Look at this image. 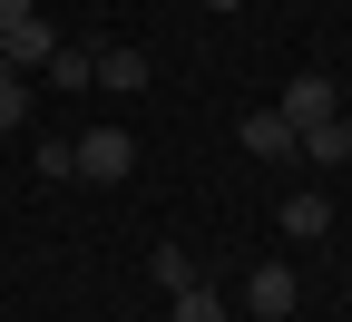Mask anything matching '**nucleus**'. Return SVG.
Wrapping results in <instances>:
<instances>
[{"label":"nucleus","mask_w":352,"mask_h":322,"mask_svg":"<svg viewBox=\"0 0 352 322\" xmlns=\"http://www.w3.org/2000/svg\"><path fill=\"white\" fill-rule=\"evenodd\" d=\"M88 88H118V98H138L147 88V49H98V78Z\"/></svg>","instance_id":"obj_7"},{"label":"nucleus","mask_w":352,"mask_h":322,"mask_svg":"<svg viewBox=\"0 0 352 322\" xmlns=\"http://www.w3.org/2000/svg\"><path fill=\"white\" fill-rule=\"evenodd\" d=\"M206 10H215V20H226V10H245V0H206Z\"/></svg>","instance_id":"obj_13"},{"label":"nucleus","mask_w":352,"mask_h":322,"mask_svg":"<svg viewBox=\"0 0 352 322\" xmlns=\"http://www.w3.org/2000/svg\"><path fill=\"white\" fill-rule=\"evenodd\" d=\"M69 157H78L88 186H127V176H138V137L127 127H88V137H69Z\"/></svg>","instance_id":"obj_1"},{"label":"nucleus","mask_w":352,"mask_h":322,"mask_svg":"<svg viewBox=\"0 0 352 322\" xmlns=\"http://www.w3.org/2000/svg\"><path fill=\"white\" fill-rule=\"evenodd\" d=\"M294 157H303V166H352V137H342V117L303 127V137H294Z\"/></svg>","instance_id":"obj_6"},{"label":"nucleus","mask_w":352,"mask_h":322,"mask_svg":"<svg viewBox=\"0 0 352 322\" xmlns=\"http://www.w3.org/2000/svg\"><path fill=\"white\" fill-rule=\"evenodd\" d=\"M284 235H294V244H303V235H333V196H314V186L284 196Z\"/></svg>","instance_id":"obj_8"},{"label":"nucleus","mask_w":352,"mask_h":322,"mask_svg":"<svg viewBox=\"0 0 352 322\" xmlns=\"http://www.w3.org/2000/svg\"><path fill=\"white\" fill-rule=\"evenodd\" d=\"M147 273H157V293H186V284H196V254H186V244H157Z\"/></svg>","instance_id":"obj_9"},{"label":"nucleus","mask_w":352,"mask_h":322,"mask_svg":"<svg viewBox=\"0 0 352 322\" xmlns=\"http://www.w3.org/2000/svg\"><path fill=\"white\" fill-rule=\"evenodd\" d=\"M342 137H352V98H342Z\"/></svg>","instance_id":"obj_14"},{"label":"nucleus","mask_w":352,"mask_h":322,"mask_svg":"<svg viewBox=\"0 0 352 322\" xmlns=\"http://www.w3.org/2000/svg\"><path fill=\"white\" fill-rule=\"evenodd\" d=\"M50 78L59 88H88V78H98V49H50Z\"/></svg>","instance_id":"obj_10"},{"label":"nucleus","mask_w":352,"mask_h":322,"mask_svg":"<svg viewBox=\"0 0 352 322\" xmlns=\"http://www.w3.org/2000/svg\"><path fill=\"white\" fill-rule=\"evenodd\" d=\"M0 127H30V78L0 69Z\"/></svg>","instance_id":"obj_11"},{"label":"nucleus","mask_w":352,"mask_h":322,"mask_svg":"<svg viewBox=\"0 0 352 322\" xmlns=\"http://www.w3.org/2000/svg\"><path fill=\"white\" fill-rule=\"evenodd\" d=\"M50 49H59V30H50V20H39V10H30V20H10V30H0V69H20V78H30V69H50Z\"/></svg>","instance_id":"obj_3"},{"label":"nucleus","mask_w":352,"mask_h":322,"mask_svg":"<svg viewBox=\"0 0 352 322\" xmlns=\"http://www.w3.org/2000/svg\"><path fill=\"white\" fill-rule=\"evenodd\" d=\"M166 322H235V303H226V293H215L206 273H196L186 293H166Z\"/></svg>","instance_id":"obj_4"},{"label":"nucleus","mask_w":352,"mask_h":322,"mask_svg":"<svg viewBox=\"0 0 352 322\" xmlns=\"http://www.w3.org/2000/svg\"><path fill=\"white\" fill-rule=\"evenodd\" d=\"M235 137H245V157H294V127H284V108H254Z\"/></svg>","instance_id":"obj_5"},{"label":"nucleus","mask_w":352,"mask_h":322,"mask_svg":"<svg viewBox=\"0 0 352 322\" xmlns=\"http://www.w3.org/2000/svg\"><path fill=\"white\" fill-rule=\"evenodd\" d=\"M323 117H342V88H333V78H314V69L284 78V127L303 137V127H323Z\"/></svg>","instance_id":"obj_2"},{"label":"nucleus","mask_w":352,"mask_h":322,"mask_svg":"<svg viewBox=\"0 0 352 322\" xmlns=\"http://www.w3.org/2000/svg\"><path fill=\"white\" fill-rule=\"evenodd\" d=\"M30 10H39V0H0V30H10V20H30Z\"/></svg>","instance_id":"obj_12"}]
</instances>
